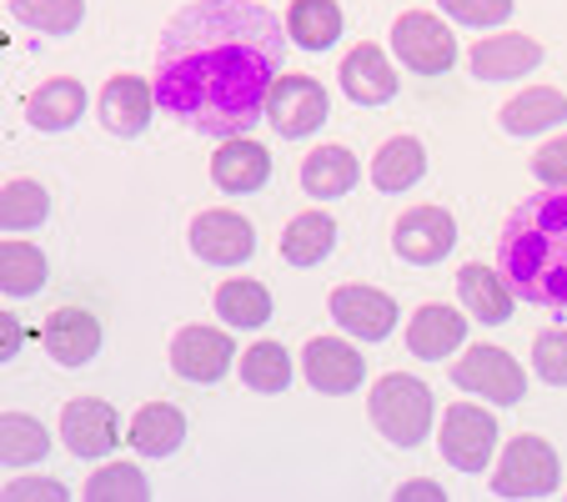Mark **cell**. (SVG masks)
<instances>
[{"label":"cell","mask_w":567,"mask_h":502,"mask_svg":"<svg viewBox=\"0 0 567 502\" xmlns=\"http://www.w3.org/2000/svg\"><path fill=\"white\" fill-rule=\"evenodd\" d=\"M422 172H427V151H422V141H412V136H392L372 156V186L386 196L412 192V186L422 182Z\"/></svg>","instance_id":"d4e9b609"},{"label":"cell","mask_w":567,"mask_h":502,"mask_svg":"<svg viewBox=\"0 0 567 502\" xmlns=\"http://www.w3.org/2000/svg\"><path fill=\"white\" fill-rule=\"evenodd\" d=\"M51 452V432L31 412H0V468H35Z\"/></svg>","instance_id":"f1b7e54d"},{"label":"cell","mask_w":567,"mask_h":502,"mask_svg":"<svg viewBox=\"0 0 567 502\" xmlns=\"http://www.w3.org/2000/svg\"><path fill=\"white\" fill-rule=\"evenodd\" d=\"M192 252L206 267H241V262L257 252V226H251L247 216L226 212V206L202 212L192 222Z\"/></svg>","instance_id":"9c48e42d"},{"label":"cell","mask_w":567,"mask_h":502,"mask_svg":"<svg viewBox=\"0 0 567 502\" xmlns=\"http://www.w3.org/2000/svg\"><path fill=\"white\" fill-rule=\"evenodd\" d=\"M457 246V222L442 206H412L408 216H396L392 226V252L412 267H432Z\"/></svg>","instance_id":"30bf717a"},{"label":"cell","mask_w":567,"mask_h":502,"mask_svg":"<svg viewBox=\"0 0 567 502\" xmlns=\"http://www.w3.org/2000/svg\"><path fill=\"white\" fill-rule=\"evenodd\" d=\"M11 16L31 31L45 35H71L86 16V0H11Z\"/></svg>","instance_id":"836d02e7"},{"label":"cell","mask_w":567,"mask_h":502,"mask_svg":"<svg viewBox=\"0 0 567 502\" xmlns=\"http://www.w3.org/2000/svg\"><path fill=\"white\" fill-rule=\"evenodd\" d=\"M462 337H467V317L442 307V301L417 307V317L408 321V347H412V357H422V362H442L447 352L462 347Z\"/></svg>","instance_id":"d6986e66"},{"label":"cell","mask_w":567,"mask_h":502,"mask_svg":"<svg viewBox=\"0 0 567 502\" xmlns=\"http://www.w3.org/2000/svg\"><path fill=\"white\" fill-rule=\"evenodd\" d=\"M497 272L513 297L537 307H567V192L527 196L497 236Z\"/></svg>","instance_id":"7a4b0ae2"},{"label":"cell","mask_w":567,"mask_h":502,"mask_svg":"<svg viewBox=\"0 0 567 502\" xmlns=\"http://www.w3.org/2000/svg\"><path fill=\"white\" fill-rule=\"evenodd\" d=\"M332 246H337V222L327 212H301L281 232V257L291 267H317V262L332 257Z\"/></svg>","instance_id":"4316f807"},{"label":"cell","mask_w":567,"mask_h":502,"mask_svg":"<svg viewBox=\"0 0 567 502\" xmlns=\"http://www.w3.org/2000/svg\"><path fill=\"white\" fill-rule=\"evenodd\" d=\"M457 297H462V307L477 321H487V327H503V321L513 317V287L503 281V272H487L482 262L457 272Z\"/></svg>","instance_id":"603a6c76"},{"label":"cell","mask_w":567,"mask_h":502,"mask_svg":"<svg viewBox=\"0 0 567 502\" xmlns=\"http://www.w3.org/2000/svg\"><path fill=\"white\" fill-rule=\"evenodd\" d=\"M437 448L457 472H487V458H493V448H497L493 412L477 402H452L447 417H442Z\"/></svg>","instance_id":"5b68a950"},{"label":"cell","mask_w":567,"mask_h":502,"mask_svg":"<svg viewBox=\"0 0 567 502\" xmlns=\"http://www.w3.org/2000/svg\"><path fill=\"white\" fill-rule=\"evenodd\" d=\"M267 176H271V156H267V146L251 136H226V146L212 156V182L221 186L226 196L261 192Z\"/></svg>","instance_id":"2e32d148"},{"label":"cell","mask_w":567,"mask_h":502,"mask_svg":"<svg viewBox=\"0 0 567 502\" xmlns=\"http://www.w3.org/2000/svg\"><path fill=\"white\" fill-rule=\"evenodd\" d=\"M287 35L301 51H327L342 35V6L337 0H291Z\"/></svg>","instance_id":"83f0119b"},{"label":"cell","mask_w":567,"mask_h":502,"mask_svg":"<svg viewBox=\"0 0 567 502\" xmlns=\"http://www.w3.org/2000/svg\"><path fill=\"white\" fill-rule=\"evenodd\" d=\"M452 377H457L462 392L487 397L493 407H513V402H523V392H527V372L503 347H472V352L452 367Z\"/></svg>","instance_id":"52a82bcc"},{"label":"cell","mask_w":567,"mask_h":502,"mask_svg":"<svg viewBox=\"0 0 567 502\" xmlns=\"http://www.w3.org/2000/svg\"><path fill=\"white\" fill-rule=\"evenodd\" d=\"M96 111L111 136H141L156 116V86H146L141 75H116V81H106Z\"/></svg>","instance_id":"9a60e30c"},{"label":"cell","mask_w":567,"mask_h":502,"mask_svg":"<svg viewBox=\"0 0 567 502\" xmlns=\"http://www.w3.org/2000/svg\"><path fill=\"white\" fill-rule=\"evenodd\" d=\"M372 422L392 448H417L432 428V392L408 372H386L372 387Z\"/></svg>","instance_id":"3957f363"},{"label":"cell","mask_w":567,"mask_h":502,"mask_svg":"<svg viewBox=\"0 0 567 502\" xmlns=\"http://www.w3.org/2000/svg\"><path fill=\"white\" fill-rule=\"evenodd\" d=\"M357 176H362V166H357V156L347 146H321L301 161V192L317 196V202L347 196L357 186Z\"/></svg>","instance_id":"cb8c5ba5"},{"label":"cell","mask_w":567,"mask_h":502,"mask_svg":"<svg viewBox=\"0 0 567 502\" xmlns=\"http://www.w3.org/2000/svg\"><path fill=\"white\" fill-rule=\"evenodd\" d=\"M86 498L91 502H126V498L141 502V498H151V488H146V478H141L136 462H106L101 472H91Z\"/></svg>","instance_id":"e575fe53"},{"label":"cell","mask_w":567,"mask_h":502,"mask_svg":"<svg viewBox=\"0 0 567 502\" xmlns=\"http://www.w3.org/2000/svg\"><path fill=\"white\" fill-rule=\"evenodd\" d=\"M287 61V25L251 0H196L156 51V106L206 136H247Z\"/></svg>","instance_id":"6da1fadb"},{"label":"cell","mask_w":567,"mask_h":502,"mask_svg":"<svg viewBox=\"0 0 567 502\" xmlns=\"http://www.w3.org/2000/svg\"><path fill=\"white\" fill-rule=\"evenodd\" d=\"M472 75L477 81H513V75H527L537 61H543V45L533 35H517V31H503V35H487V41L472 45Z\"/></svg>","instance_id":"ac0fdd59"},{"label":"cell","mask_w":567,"mask_h":502,"mask_svg":"<svg viewBox=\"0 0 567 502\" xmlns=\"http://www.w3.org/2000/svg\"><path fill=\"white\" fill-rule=\"evenodd\" d=\"M231 337L216 327H182L176 331V342H172V367L176 377H186V382H221L226 372H231Z\"/></svg>","instance_id":"7c38bea8"},{"label":"cell","mask_w":567,"mask_h":502,"mask_svg":"<svg viewBox=\"0 0 567 502\" xmlns=\"http://www.w3.org/2000/svg\"><path fill=\"white\" fill-rule=\"evenodd\" d=\"M392 51L408 71L442 75V71H452V61H457V35H452L447 21H437V16L408 11V16H396V25H392Z\"/></svg>","instance_id":"8992f818"},{"label":"cell","mask_w":567,"mask_h":502,"mask_svg":"<svg viewBox=\"0 0 567 502\" xmlns=\"http://www.w3.org/2000/svg\"><path fill=\"white\" fill-rule=\"evenodd\" d=\"M533 372L553 387H567V327H547L537 331L533 342Z\"/></svg>","instance_id":"d590c367"},{"label":"cell","mask_w":567,"mask_h":502,"mask_svg":"<svg viewBox=\"0 0 567 502\" xmlns=\"http://www.w3.org/2000/svg\"><path fill=\"white\" fill-rule=\"evenodd\" d=\"M396 498L408 502V498H432V502H442V488L437 482H408V488H396Z\"/></svg>","instance_id":"60d3db41"},{"label":"cell","mask_w":567,"mask_h":502,"mask_svg":"<svg viewBox=\"0 0 567 502\" xmlns=\"http://www.w3.org/2000/svg\"><path fill=\"white\" fill-rule=\"evenodd\" d=\"M21 342H25L21 317H16V311H0V362H11V357L21 352Z\"/></svg>","instance_id":"ab89813d"},{"label":"cell","mask_w":567,"mask_h":502,"mask_svg":"<svg viewBox=\"0 0 567 502\" xmlns=\"http://www.w3.org/2000/svg\"><path fill=\"white\" fill-rule=\"evenodd\" d=\"M327 116H332V101H327L321 81H311V75H277V86L267 96V121L281 136L287 141L311 136Z\"/></svg>","instance_id":"ba28073f"},{"label":"cell","mask_w":567,"mask_h":502,"mask_svg":"<svg viewBox=\"0 0 567 502\" xmlns=\"http://www.w3.org/2000/svg\"><path fill=\"white\" fill-rule=\"evenodd\" d=\"M61 442L75 458H106L121 442V422L116 407L101 402V397H75L61 407Z\"/></svg>","instance_id":"8fae6325"},{"label":"cell","mask_w":567,"mask_h":502,"mask_svg":"<svg viewBox=\"0 0 567 502\" xmlns=\"http://www.w3.org/2000/svg\"><path fill=\"white\" fill-rule=\"evenodd\" d=\"M51 267H45V252L31 242H0V291L6 297H35L45 287Z\"/></svg>","instance_id":"f546056e"},{"label":"cell","mask_w":567,"mask_h":502,"mask_svg":"<svg viewBox=\"0 0 567 502\" xmlns=\"http://www.w3.org/2000/svg\"><path fill=\"white\" fill-rule=\"evenodd\" d=\"M131 448L141 452V458H172L176 448L186 442V417L182 407L172 402H146L136 417H131Z\"/></svg>","instance_id":"7402d4cb"},{"label":"cell","mask_w":567,"mask_h":502,"mask_svg":"<svg viewBox=\"0 0 567 502\" xmlns=\"http://www.w3.org/2000/svg\"><path fill=\"white\" fill-rule=\"evenodd\" d=\"M216 311L226 327H267L271 317V291L251 277H231L216 287Z\"/></svg>","instance_id":"4dcf8cb0"},{"label":"cell","mask_w":567,"mask_h":502,"mask_svg":"<svg viewBox=\"0 0 567 502\" xmlns=\"http://www.w3.org/2000/svg\"><path fill=\"white\" fill-rule=\"evenodd\" d=\"M41 342H45V352H51V362L86 367L91 357L101 352V321L91 317L86 307H61V311H51Z\"/></svg>","instance_id":"e0dca14e"},{"label":"cell","mask_w":567,"mask_h":502,"mask_svg":"<svg viewBox=\"0 0 567 502\" xmlns=\"http://www.w3.org/2000/svg\"><path fill=\"white\" fill-rule=\"evenodd\" d=\"M81 116H86V91L71 75H55V81H45L25 96V121L35 131H71Z\"/></svg>","instance_id":"44dd1931"},{"label":"cell","mask_w":567,"mask_h":502,"mask_svg":"<svg viewBox=\"0 0 567 502\" xmlns=\"http://www.w3.org/2000/svg\"><path fill=\"white\" fill-rule=\"evenodd\" d=\"M332 317H337V327L362 337V342H382V337H392V327H396V301L386 297V291L352 281V287L332 291Z\"/></svg>","instance_id":"5bb4252c"},{"label":"cell","mask_w":567,"mask_h":502,"mask_svg":"<svg viewBox=\"0 0 567 502\" xmlns=\"http://www.w3.org/2000/svg\"><path fill=\"white\" fill-rule=\"evenodd\" d=\"M301 367H307V382L327 397H342V392H357L367 377V362L352 342L342 337H311L307 352H301Z\"/></svg>","instance_id":"4fadbf2b"},{"label":"cell","mask_w":567,"mask_h":502,"mask_svg":"<svg viewBox=\"0 0 567 502\" xmlns=\"http://www.w3.org/2000/svg\"><path fill=\"white\" fill-rule=\"evenodd\" d=\"M241 382H247L251 392H267V397L287 392V387H291V357H287V347H281V342L247 347V357H241Z\"/></svg>","instance_id":"d6a6232c"},{"label":"cell","mask_w":567,"mask_h":502,"mask_svg":"<svg viewBox=\"0 0 567 502\" xmlns=\"http://www.w3.org/2000/svg\"><path fill=\"white\" fill-rule=\"evenodd\" d=\"M563 482L557 452L543 438H513L493 472V492L497 498H547Z\"/></svg>","instance_id":"277c9868"},{"label":"cell","mask_w":567,"mask_h":502,"mask_svg":"<svg viewBox=\"0 0 567 502\" xmlns=\"http://www.w3.org/2000/svg\"><path fill=\"white\" fill-rule=\"evenodd\" d=\"M6 498H11V502H21V498H55V502H61L65 488H61V482H51V478H21V482H11V488H6Z\"/></svg>","instance_id":"f35d334b"},{"label":"cell","mask_w":567,"mask_h":502,"mask_svg":"<svg viewBox=\"0 0 567 502\" xmlns=\"http://www.w3.org/2000/svg\"><path fill=\"white\" fill-rule=\"evenodd\" d=\"M342 91L357 101V106H382V101L396 96V71L386 61V51L377 45H357L342 61Z\"/></svg>","instance_id":"ffe728a7"},{"label":"cell","mask_w":567,"mask_h":502,"mask_svg":"<svg viewBox=\"0 0 567 502\" xmlns=\"http://www.w3.org/2000/svg\"><path fill=\"white\" fill-rule=\"evenodd\" d=\"M567 121V96L553 86H527L523 96H513L503 106V131L513 136H543L547 126H563Z\"/></svg>","instance_id":"484cf974"},{"label":"cell","mask_w":567,"mask_h":502,"mask_svg":"<svg viewBox=\"0 0 567 502\" xmlns=\"http://www.w3.org/2000/svg\"><path fill=\"white\" fill-rule=\"evenodd\" d=\"M442 11L462 25H503L513 16V0H442Z\"/></svg>","instance_id":"8d00e7d4"},{"label":"cell","mask_w":567,"mask_h":502,"mask_svg":"<svg viewBox=\"0 0 567 502\" xmlns=\"http://www.w3.org/2000/svg\"><path fill=\"white\" fill-rule=\"evenodd\" d=\"M51 212L41 182H6L0 186V232H35Z\"/></svg>","instance_id":"1f68e13d"},{"label":"cell","mask_w":567,"mask_h":502,"mask_svg":"<svg viewBox=\"0 0 567 502\" xmlns=\"http://www.w3.org/2000/svg\"><path fill=\"white\" fill-rule=\"evenodd\" d=\"M533 176L543 186H563L567 192V136H553L543 151L533 156Z\"/></svg>","instance_id":"74e56055"}]
</instances>
